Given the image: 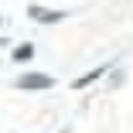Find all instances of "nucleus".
<instances>
[{"label":"nucleus","mask_w":133,"mask_h":133,"mask_svg":"<svg viewBox=\"0 0 133 133\" xmlns=\"http://www.w3.org/2000/svg\"><path fill=\"white\" fill-rule=\"evenodd\" d=\"M106 68H109V65H99V68H92V72H85V75L72 78V89H85V85H92L99 75H106Z\"/></svg>","instance_id":"nucleus-3"},{"label":"nucleus","mask_w":133,"mask_h":133,"mask_svg":"<svg viewBox=\"0 0 133 133\" xmlns=\"http://www.w3.org/2000/svg\"><path fill=\"white\" fill-rule=\"evenodd\" d=\"M31 58H34V48H31V44L14 48V62H31Z\"/></svg>","instance_id":"nucleus-4"},{"label":"nucleus","mask_w":133,"mask_h":133,"mask_svg":"<svg viewBox=\"0 0 133 133\" xmlns=\"http://www.w3.org/2000/svg\"><path fill=\"white\" fill-rule=\"evenodd\" d=\"M28 14L34 17V21H41V24H55V21H62L65 17V10H44V7H28Z\"/></svg>","instance_id":"nucleus-2"},{"label":"nucleus","mask_w":133,"mask_h":133,"mask_svg":"<svg viewBox=\"0 0 133 133\" xmlns=\"http://www.w3.org/2000/svg\"><path fill=\"white\" fill-rule=\"evenodd\" d=\"M14 85H17V89H31V92H38V89H51V85H55V78H51V75H41V72H28V75L14 78Z\"/></svg>","instance_id":"nucleus-1"}]
</instances>
